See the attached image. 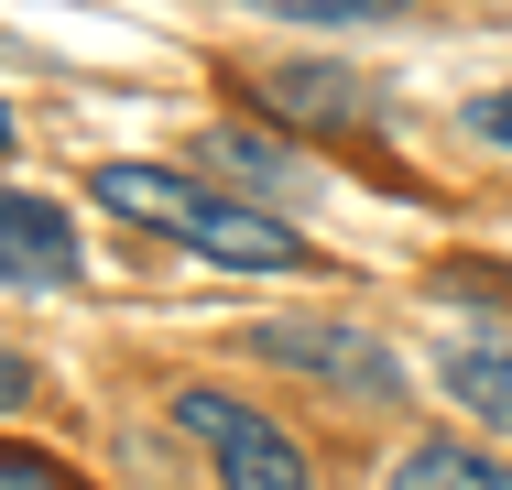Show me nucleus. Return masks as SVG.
Returning <instances> with one entry per match:
<instances>
[{"instance_id": "1", "label": "nucleus", "mask_w": 512, "mask_h": 490, "mask_svg": "<svg viewBox=\"0 0 512 490\" xmlns=\"http://www.w3.org/2000/svg\"><path fill=\"white\" fill-rule=\"evenodd\" d=\"M99 207H109V218H131V229L186 240V251L229 262V273H295V262H306V240L273 229L251 196L197 186V175H175V164H99Z\"/></svg>"}, {"instance_id": "2", "label": "nucleus", "mask_w": 512, "mask_h": 490, "mask_svg": "<svg viewBox=\"0 0 512 490\" xmlns=\"http://www.w3.org/2000/svg\"><path fill=\"white\" fill-rule=\"evenodd\" d=\"M175 425L218 458V490H306V447L229 392H175Z\"/></svg>"}, {"instance_id": "3", "label": "nucleus", "mask_w": 512, "mask_h": 490, "mask_svg": "<svg viewBox=\"0 0 512 490\" xmlns=\"http://www.w3.org/2000/svg\"><path fill=\"white\" fill-rule=\"evenodd\" d=\"M251 349L262 360H284V371H316V382L338 392H393V349L382 338H360V327H306V316H273V327H251Z\"/></svg>"}, {"instance_id": "4", "label": "nucleus", "mask_w": 512, "mask_h": 490, "mask_svg": "<svg viewBox=\"0 0 512 490\" xmlns=\"http://www.w3.org/2000/svg\"><path fill=\"white\" fill-rule=\"evenodd\" d=\"M0 284H77V229L55 196H0Z\"/></svg>"}, {"instance_id": "5", "label": "nucleus", "mask_w": 512, "mask_h": 490, "mask_svg": "<svg viewBox=\"0 0 512 490\" xmlns=\"http://www.w3.org/2000/svg\"><path fill=\"white\" fill-rule=\"evenodd\" d=\"M262 98H273L284 120H316V131H349V120H371V98L349 88L338 66H273V77H262Z\"/></svg>"}, {"instance_id": "6", "label": "nucleus", "mask_w": 512, "mask_h": 490, "mask_svg": "<svg viewBox=\"0 0 512 490\" xmlns=\"http://www.w3.org/2000/svg\"><path fill=\"white\" fill-rule=\"evenodd\" d=\"M393 490H512V469L480 458V447H414L404 469H393Z\"/></svg>"}, {"instance_id": "7", "label": "nucleus", "mask_w": 512, "mask_h": 490, "mask_svg": "<svg viewBox=\"0 0 512 490\" xmlns=\"http://www.w3.org/2000/svg\"><path fill=\"white\" fill-rule=\"evenodd\" d=\"M447 392H458L469 414L512 425V349H447Z\"/></svg>"}, {"instance_id": "8", "label": "nucleus", "mask_w": 512, "mask_h": 490, "mask_svg": "<svg viewBox=\"0 0 512 490\" xmlns=\"http://www.w3.org/2000/svg\"><path fill=\"white\" fill-rule=\"evenodd\" d=\"M207 164L218 175H251V186H306V164L284 142H262V131H207Z\"/></svg>"}, {"instance_id": "9", "label": "nucleus", "mask_w": 512, "mask_h": 490, "mask_svg": "<svg viewBox=\"0 0 512 490\" xmlns=\"http://www.w3.org/2000/svg\"><path fill=\"white\" fill-rule=\"evenodd\" d=\"M262 11H284V22H382L404 0H262Z\"/></svg>"}, {"instance_id": "10", "label": "nucleus", "mask_w": 512, "mask_h": 490, "mask_svg": "<svg viewBox=\"0 0 512 490\" xmlns=\"http://www.w3.org/2000/svg\"><path fill=\"white\" fill-rule=\"evenodd\" d=\"M0 490H77L55 458H22V447H0Z\"/></svg>"}, {"instance_id": "11", "label": "nucleus", "mask_w": 512, "mask_h": 490, "mask_svg": "<svg viewBox=\"0 0 512 490\" xmlns=\"http://www.w3.org/2000/svg\"><path fill=\"white\" fill-rule=\"evenodd\" d=\"M480 142H502V153H512V88L480 98Z\"/></svg>"}, {"instance_id": "12", "label": "nucleus", "mask_w": 512, "mask_h": 490, "mask_svg": "<svg viewBox=\"0 0 512 490\" xmlns=\"http://www.w3.org/2000/svg\"><path fill=\"white\" fill-rule=\"evenodd\" d=\"M22 392H33V371H22V349H0V414H11Z\"/></svg>"}, {"instance_id": "13", "label": "nucleus", "mask_w": 512, "mask_h": 490, "mask_svg": "<svg viewBox=\"0 0 512 490\" xmlns=\"http://www.w3.org/2000/svg\"><path fill=\"white\" fill-rule=\"evenodd\" d=\"M0 153H11V109H0Z\"/></svg>"}]
</instances>
